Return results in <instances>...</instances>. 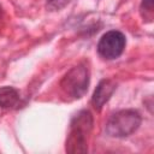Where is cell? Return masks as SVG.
Masks as SVG:
<instances>
[{"mask_svg":"<svg viewBox=\"0 0 154 154\" xmlns=\"http://www.w3.org/2000/svg\"><path fill=\"white\" fill-rule=\"evenodd\" d=\"M93 116L90 111L78 112L70 123V132L65 142V150L71 154L88 152V137L93 129Z\"/></svg>","mask_w":154,"mask_h":154,"instance_id":"obj_1","label":"cell"},{"mask_svg":"<svg viewBox=\"0 0 154 154\" xmlns=\"http://www.w3.org/2000/svg\"><path fill=\"white\" fill-rule=\"evenodd\" d=\"M142 118L136 109H122L109 117L105 130L111 137H128L141 125Z\"/></svg>","mask_w":154,"mask_h":154,"instance_id":"obj_2","label":"cell"},{"mask_svg":"<svg viewBox=\"0 0 154 154\" xmlns=\"http://www.w3.org/2000/svg\"><path fill=\"white\" fill-rule=\"evenodd\" d=\"M89 70L85 65H77L69 70L60 81L61 90L72 99H81L88 90Z\"/></svg>","mask_w":154,"mask_h":154,"instance_id":"obj_3","label":"cell"},{"mask_svg":"<svg viewBox=\"0 0 154 154\" xmlns=\"http://www.w3.org/2000/svg\"><path fill=\"white\" fill-rule=\"evenodd\" d=\"M126 45L125 35L119 30H109L97 42V53L107 60L117 59L124 52Z\"/></svg>","mask_w":154,"mask_h":154,"instance_id":"obj_4","label":"cell"},{"mask_svg":"<svg viewBox=\"0 0 154 154\" xmlns=\"http://www.w3.org/2000/svg\"><path fill=\"white\" fill-rule=\"evenodd\" d=\"M116 88H117V84L112 79H106L105 78V79L100 81L97 87L95 88V90L93 93V96H91L93 106L97 111H100L103 107V105L111 99V96L116 91Z\"/></svg>","mask_w":154,"mask_h":154,"instance_id":"obj_5","label":"cell"},{"mask_svg":"<svg viewBox=\"0 0 154 154\" xmlns=\"http://www.w3.org/2000/svg\"><path fill=\"white\" fill-rule=\"evenodd\" d=\"M19 102V93L16 88L5 85L0 88V107L13 108Z\"/></svg>","mask_w":154,"mask_h":154,"instance_id":"obj_6","label":"cell"},{"mask_svg":"<svg viewBox=\"0 0 154 154\" xmlns=\"http://www.w3.org/2000/svg\"><path fill=\"white\" fill-rule=\"evenodd\" d=\"M71 0H47V8L49 11H59L61 8H64Z\"/></svg>","mask_w":154,"mask_h":154,"instance_id":"obj_7","label":"cell"},{"mask_svg":"<svg viewBox=\"0 0 154 154\" xmlns=\"http://www.w3.org/2000/svg\"><path fill=\"white\" fill-rule=\"evenodd\" d=\"M153 8H154V0H142V2H141V12L142 13L146 11L149 14V18H152Z\"/></svg>","mask_w":154,"mask_h":154,"instance_id":"obj_8","label":"cell"},{"mask_svg":"<svg viewBox=\"0 0 154 154\" xmlns=\"http://www.w3.org/2000/svg\"><path fill=\"white\" fill-rule=\"evenodd\" d=\"M4 24H5V13H4V10H2V7L0 6V31L2 30V28H4Z\"/></svg>","mask_w":154,"mask_h":154,"instance_id":"obj_9","label":"cell"}]
</instances>
